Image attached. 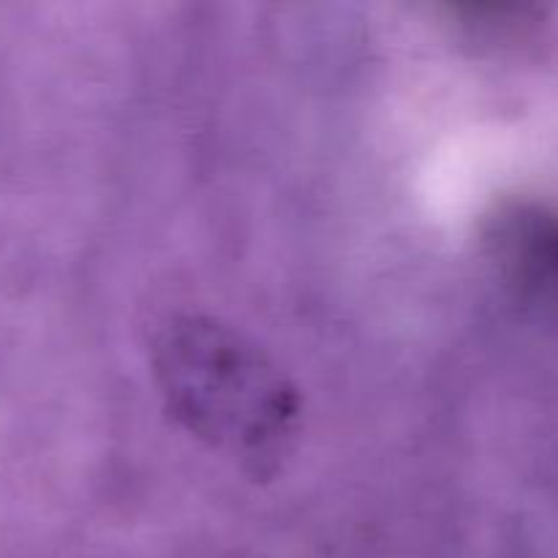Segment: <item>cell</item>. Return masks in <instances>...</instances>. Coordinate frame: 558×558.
<instances>
[{
	"label": "cell",
	"instance_id": "1",
	"mask_svg": "<svg viewBox=\"0 0 558 558\" xmlns=\"http://www.w3.org/2000/svg\"><path fill=\"white\" fill-rule=\"evenodd\" d=\"M169 414L245 472L281 466L300 423V396L254 341L207 316H172L150 343Z\"/></svg>",
	"mask_w": 558,
	"mask_h": 558
}]
</instances>
